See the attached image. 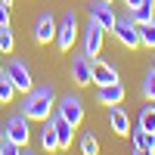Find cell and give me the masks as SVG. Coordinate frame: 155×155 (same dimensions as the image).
<instances>
[{
  "instance_id": "obj_26",
  "label": "cell",
  "mask_w": 155,
  "mask_h": 155,
  "mask_svg": "<svg viewBox=\"0 0 155 155\" xmlns=\"http://www.w3.org/2000/svg\"><path fill=\"white\" fill-rule=\"evenodd\" d=\"M134 155H155L152 149H134Z\"/></svg>"
},
{
  "instance_id": "obj_1",
  "label": "cell",
  "mask_w": 155,
  "mask_h": 155,
  "mask_svg": "<svg viewBox=\"0 0 155 155\" xmlns=\"http://www.w3.org/2000/svg\"><path fill=\"white\" fill-rule=\"evenodd\" d=\"M56 90L53 84H41V87H31L25 93V102H22V112L28 121H47L56 109Z\"/></svg>"
},
{
  "instance_id": "obj_7",
  "label": "cell",
  "mask_w": 155,
  "mask_h": 155,
  "mask_svg": "<svg viewBox=\"0 0 155 155\" xmlns=\"http://www.w3.org/2000/svg\"><path fill=\"white\" fill-rule=\"evenodd\" d=\"M56 112L62 115V118H65L71 127H78V124H81L84 121V102L81 99H78L74 93H68V96H62L59 102H56Z\"/></svg>"
},
{
  "instance_id": "obj_9",
  "label": "cell",
  "mask_w": 155,
  "mask_h": 155,
  "mask_svg": "<svg viewBox=\"0 0 155 155\" xmlns=\"http://www.w3.org/2000/svg\"><path fill=\"white\" fill-rule=\"evenodd\" d=\"M102 44H106V31H102L99 25L90 22L87 28H84V53H87L90 59H96V56L102 53Z\"/></svg>"
},
{
  "instance_id": "obj_32",
  "label": "cell",
  "mask_w": 155,
  "mask_h": 155,
  "mask_svg": "<svg viewBox=\"0 0 155 155\" xmlns=\"http://www.w3.org/2000/svg\"><path fill=\"white\" fill-rule=\"evenodd\" d=\"M0 71H3V65H0Z\"/></svg>"
},
{
  "instance_id": "obj_19",
  "label": "cell",
  "mask_w": 155,
  "mask_h": 155,
  "mask_svg": "<svg viewBox=\"0 0 155 155\" xmlns=\"http://www.w3.org/2000/svg\"><path fill=\"white\" fill-rule=\"evenodd\" d=\"M137 31H140V44L143 47H155V19L152 22H140Z\"/></svg>"
},
{
  "instance_id": "obj_21",
  "label": "cell",
  "mask_w": 155,
  "mask_h": 155,
  "mask_svg": "<svg viewBox=\"0 0 155 155\" xmlns=\"http://www.w3.org/2000/svg\"><path fill=\"white\" fill-rule=\"evenodd\" d=\"M78 146H81V155H99V140L93 137V134H81V143H78Z\"/></svg>"
},
{
  "instance_id": "obj_29",
  "label": "cell",
  "mask_w": 155,
  "mask_h": 155,
  "mask_svg": "<svg viewBox=\"0 0 155 155\" xmlns=\"http://www.w3.org/2000/svg\"><path fill=\"white\" fill-rule=\"evenodd\" d=\"M152 71H155V59H152Z\"/></svg>"
},
{
  "instance_id": "obj_22",
  "label": "cell",
  "mask_w": 155,
  "mask_h": 155,
  "mask_svg": "<svg viewBox=\"0 0 155 155\" xmlns=\"http://www.w3.org/2000/svg\"><path fill=\"white\" fill-rule=\"evenodd\" d=\"M12 96H16V84L6 78V71H0V102H12Z\"/></svg>"
},
{
  "instance_id": "obj_17",
  "label": "cell",
  "mask_w": 155,
  "mask_h": 155,
  "mask_svg": "<svg viewBox=\"0 0 155 155\" xmlns=\"http://www.w3.org/2000/svg\"><path fill=\"white\" fill-rule=\"evenodd\" d=\"M130 140H134V149H152L155 152V134L143 130V127H130Z\"/></svg>"
},
{
  "instance_id": "obj_18",
  "label": "cell",
  "mask_w": 155,
  "mask_h": 155,
  "mask_svg": "<svg viewBox=\"0 0 155 155\" xmlns=\"http://www.w3.org/2000/svg\"><path fill=\"white\" fill-rule=\"evenodd\" d=\"M137 124L143 127V130L155 134V106H152V102H149V106H143V109H140V118H137Z\"/></svg>"
},
{
  "instance_id": "obj_11",
  "label": "cell",
  "mask_w": 155,
  "mask_h": 155,
  "mask_svg": "<svg viewBox=\"0 0 155 155\" xmlns=\"http://www.w3.org/2000/svg\"><path fill=\"white\" fill-rule=\"evenodd\" d=\"M50 121H53V127H56V143H59V152H65V149H71V137H74V127L62 118L59 112H53L50 115Z\"/></svg>"
},
{
  "instance_id": "obj_31",
  "label": "cell",
  "mask_w": 155,
  "mask_h": 155,
  "mask_svg": "<svg viewBox=\"0 0 155 155\" xmlns=\"http://www.w3.org/2000/svg\"><path fill=\"white\" fill-rule=\"evenodd\" d=\"M0 155H3V149H0Z\"/></svg>"
},
{
  "instance_id": "obj_16",
  "label": "cell",
  "mask_w": 155,
  "mask_h": 155,
  "mask_svg": "<svg viewBox=\"0 0 155 155\" xmlns=\"http://www.w3.org/2000/svg\"><path fill=\"white\" fill-rule=\"evenodd\" d=\"M41 149L44 152H59V143H56V127H53V121H44V127H41Z\"/></svg>"
},
{
  "instance_id": "obj_13",
  "label": "cell",
  "mask_w": 155,
  "mask_h": 155,
  "mask_svg": "<svg viewBox=\"0 0 155 155\" xmlns=\"http://www.w3.org/2000/svg\"><path fill=\"white\" fill-rule=\"evenodd\" d=\"M115 81H121V78H118V68H115L112 62L93 59V84L102 87V84H115Z\"/></svg>"
},
{
  "instance_id": "obj_24",
  "label": "cell",
  "mask_w": 155,
  "mask_h": 155,
  "mask_svg": "<svg viewBox=\"0 0 155 155\" xmlns=\"http://www.w3.org/2000/svg\"><path fill=\"white\" fill-rule=\"evenodd\" d=\"M0 25H9V6L0 0Z\"/></svg>"
},
{
  "instance_id": "obj_8",
  "label": "cell",
  "mask_w": 155,
  "mask_h": 155,
  "mask_svg": "<svg viewBox=\"0 0 155 155\" xmlns=\"http://www.w3.org/2000/svg\"><path fill=\"white\" fill-rule=\"evenodd\" d=\"M71 78H74L78 87L93 84V59H90L87 53H78V56L71 59Z\"/></svg>"
},
{
  "instance_id": "obj_23",
  "label": "cell",
  "mask_w": 155,
  "mask_h": 155,
  "mask_svg": "<svg viewBox=\"0 0 155 155\" xmlns=\"http://www.w3.org/2000/svg\"><path fill=\"white\" fill-rule=\"evenodd\" d=\"M143 96L149 99V102H155V71L149 68V74L143 78Z\"/></svg>"
},
{
  "instance_id": "obj_27",
  "label": "cell",
  "mask_w": 155,
  "mask_h": 155,
  "mask_svg": "<svg viewBox=\"0 0 155 155\" xmlns=\"http://www.w3.org/2000/svg\"><path fill=\"white\" fill-rule=\"evenodd\" d=\"M22 155H34V152H31V149H28V146H22Z\"/></svg>"
},
{
  "instance_id": "obj_28",
  "label": "cell",
  "mask_w": 155,
  "mask_h": 155,
  "mask_svg": "<svg viewBox=\"0 0 155 155\" xmlns=\"http://www.w3.org/2000/svg\"><path fill=\"white\" fill-rule=\"evenodd\" d=\"M3 3H6V6H9V3H12V0H3Z\"/></svg>"
},
{
  "instance_id": "obj_4",
  "label": "cell",
  "mask_w": 155,
  "mask_h": 155,
  "mask_svg": "<svg viewBox=\"0 0 155 155\" xmlns=\"http://www.w3.org/2000/svg\"><path fill=\"white\" fill-rule=\"evenodd\" d=\"M3 71H6V78L12 84H16V90H22V93H28V90L34 87V78H31V68L25 65L22 59H9L6 65H3Z\"/></svg>"
},
{
  "instance_id": "obj_10",
  "label": "cell",
  "mask_w": 155,
  "mask_h": 155,
  "mask_svg": "<svg viewBox=\"0 0 155 155\" xmlns=\"http://www.w3.org/2000/svg\"><path fill=\"white\" fill-rule=\"evenodd\" d=\"M96 102H102V106H121L124 102V84L115 81V84L96 87Z\"/></svg>"
},
{
  "instance_id": "obj_15",
  "label": "cell",
  "mask_w": 155,
  "mask_h": 155,
  "mask_svg": "<svg viewBox=\"0 0 155 155\" xmlns=\"http://www.w3.org/2000/svg\"><path fill=\"white\" fill-rule=\"evenodd\" d=\"M130 12V19L140 25V22H152L155 19V0H140V6H134V9H127Z\"/></svg>"
},
{
  "instance_id": "obj_3",
  "label": "cell",
  "mask_w": 155,
  "mask_h": 155,
  "mask_svg": "<svg viewBox=\"0 0 155 155\" xmlns=\"http://www.w3.org/2000/svg\"><path fill=\"white\" fill-rule=\"evenodd\" d=\"M115 37L127 47V50H137V47H143L140 44V31H137V22L130 19V12H124V16H118L115 19Z\"/></svg>"
},
{
  "instance_id": "obj_6",
  "label": "cell",
  "mask_w": 155,
  "mask_h": 155,
  "mask_svg": "<svg viewBox=\"0 0 155 155\" xmlns=\"http://www.w3.org/2000/svg\"><path fill=\"white\" fill-rule=\"evenodd\" d=\"M87 12H90V22L99 25L102 31H112L115 28V19H118V16H115V9H112L109 0H96V3H90Z\"/></svg>"
},
{
  "instance_id": "obj_33",
  "label": "cell",
  "mask_w": 155,
  "mask_h": 155,
  "mask_svg": "<svg viewBox=\"0 0 155 155\" xmlns=\"http://www.w3.org/2000/svg\"><path fill=\"white\" fill-rule=\"evenodd\" d=\"M109 3H112V0H109Z\"/></svg>"
},
{
  "instance_id": "obj_12",
  "label": "cell",
  "mask_w": 155,
  "mask_h": 155,
  "mask_svg": "<svg viewBox=\"0 0 155 155\" xmlns=\"http://www.w3.org/2000/svg\"><path fill=\"white\" fill-rule=\"evenodd\" d=\"M56 37V19L50 16V12H41L34 22V41L37 44H50Z\"/></svg>"
},
{
  "instance_id": "obj_20",
  "label": "cell",
  "mask_w": 155,
  "mask_h": 155,
  "mask_svg": "<svg viewBox=\"0 0 155 155\" xmlns=\"http://www.w3.org/2000/svg\"><path fill=\"white\" fill-rule=\"evenodd\" d=\"M12 47H16V37H12L9 25H0V56H9Z\"/></svg>"
},
{
  "instance_id": "obj_30",
  "label": "cell",
  "mask_w": 155,
  "mask_h": 155,
  "mask_svg": "<svg viewBox=\"0 0 155 155\" xmlns=\"http://www.w3.org/2000/svg\"><path fill=\"white\" fill-rule=\"evenodd\" d=\"M0 140H3V130H0Z\"/></svg>"
},
{
  "instance_id": "obj_5",
  "label": "cell",
  "mask_w": 155,
  "mask_h": 155,
  "mask_svg": "<svg viewBox=\"0 0 155 155\" xmlns=\"http://www.w3.org/2000/svg\"><path fill=\"white\" fill-rule=\"evenodd\" d=\"M74 34H78V16L68 9L65 16H62V22L56 25V37H53V41H56V47L62 50V53L74 47Z\"/></svg>"
},
{
  "instance_id": "obj_14",
  "label": "cell",
  "mask_w": 155,
  "mask_h": 155,
  "mask_svg": "<svg viewBox=\"0 0 155 155\" xmlns=\"http://www.w3.org/2000/svg\"><path fill=\"white\" fill-rule=\"evenodd\" d=\"M109 124H112V130L118 134V137H127V134H130V118H127V112H124L121 106H112Z\"/></svg>"
},
{
  "instance_id": "obj_25",
  "label": "cell",
  "mask_w": 155,
  "mask_h": 155,
  "mask_svg": "<svg viewBox=\"0 0 155 155\" xmlns=\"http://www.w3.org/2000/svg\"><path fill=\"white\" fill-rule=\"evenodd\" d=\"M121 3H124L127 9H134V6H140V0H121Z\"/></svg>"
},
{
  "instance_id": "obj_2",
  "label": "cell",
  "mask_w": 155,
  "mask_h": 155,
  "mask_svg": "<svg viewBox=\"0 0 155 155\" xmlns=\"http://www.w3.org/2000/svg\"><path fill=\"white\" fill-rule=\"evenodd\" d=\"M28 137H31L28 118H25V112H16L6 121V127H3V140H9V143H16V146H28Z\"/></svg>"
}]
</instances>
